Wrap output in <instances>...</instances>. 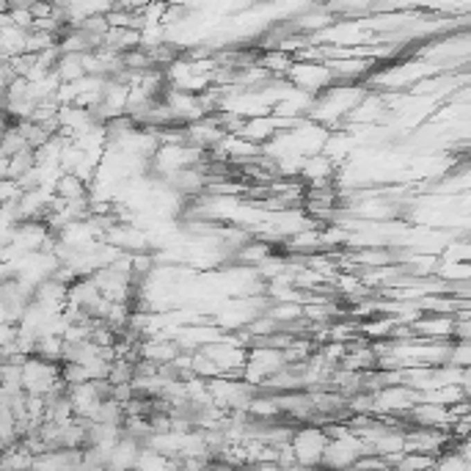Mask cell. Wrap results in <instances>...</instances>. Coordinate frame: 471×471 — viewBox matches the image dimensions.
Returning a JSON list of instances; mask_svg holds the SVG:
<instances>
[{"mask_svg": "<svg viewBox=\"0 0 471 471\" xmlns=\"http://www.w3.org/2000/svg\"><path fill=\"white\" fill-rule=\"evenodd\" d=\"M364 452H369L366 450V444L358 438V436H345V438H337V441H328L326 444V452H323V461L320 463H326L328 469H339V471H350L358 458H364Z\"/></svg>", "mask_w": 471, "mask_h": 471, "instance_id": "7a4b0ae2", "label": "cell"}, {"mask_svg": "<svg viewBox=\"0 0 471 471\" xmlns=\"http://www.w3.org/2000/svg\"><path fill=\"white\" fill-rule=\"evenodd\" d=\"M36 166V157H33V149H22V152H17L11 160H8V177L17 182L19 177H25L30 168Z\"/></svg>", "mask_w": 471, "mask_h": 471, "instance_id": "3957f363", "label": "cell"}, {"mask_svg": "<svg viewBox=\"0 0 471 471\" xmlns=\"http://www.w3.org/2000/svg\"><path fill=\"white\" fill-rule=\"evenodd\" d=\"M326 433L317 430V427H306L301 433L292 436L290 447H292V455H295V463L303 466V469H314L320 461H323V452H326Z\"/></svg>", "mask_w": 471, "mask_h": 471, "instance_id": "6da1fadb", "label": "cell"}]
</instances>
